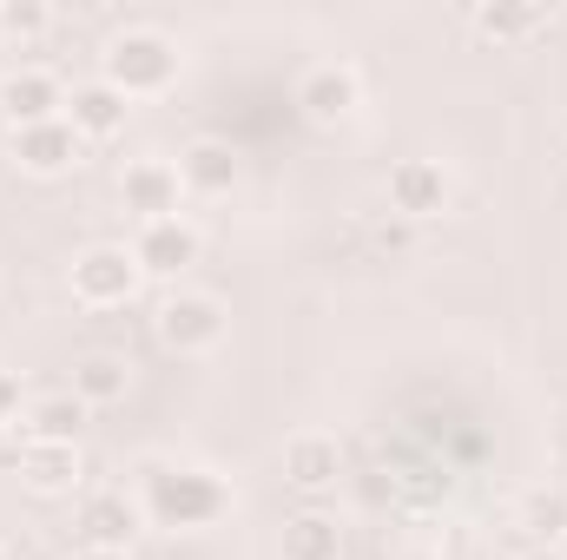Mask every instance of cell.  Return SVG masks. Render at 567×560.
<instances>
[{"mask_svg":"<svg viewBox=\"0 0 567 560\" xmlns=\"http://www.w3.org/2000/svg\"><path fill=\"white\" fill-rule=\"evenodd\" d=\"M140 508L152 528L172 535H205L231 515V481L212 468H178V462H145L140 475Z\"/></svg>","mask_w":567,"mask_h":560,"instance_id":"obj_1","label":"cell"},{"mask_svg":"<svg viewBox=\"0 0 567 560\" xmlns=\"http://www.w3.org/2000/svg\"><path fill=\"white\" fill-rule=\"evenodd\" d=\"M178 73H185V53H178V40L172 33H158V27H126V33H113L106 40V53H100V80L120 93V100H165L172 86H178Z\"/></svg>","mask_w":567,"mask_h":560,"instance_id":"obj_2","label":"cell"},{"mask_svg":"<svg viewBox=\"0 0 567 560\" xmlns=\"http://www.w3.org/2000/svg\"><path fill=\"white\" fill-rule=\"evenodd\" d=\"M152 330L172 356H212L231 330V310L212 297V290H172L158 310H152Z\"/></svg>","mask_w":567,"mask_h":560,"instance_id":"obj_3","label":"cell"},{"mask_svg":"<svg viewBox=\"0 0 567 560\" xmlns=\"http://www.w3.org/2000/svg\"><path fill=\"white\" fill-rule=\"evenodd\" d=\"M140 283L145 278H140V265H133L126 245H86L73 258V271H66V290H73L80 310H126L140 297Z\"/></svg>","mask_w":567,"mask_h":560,"instance_id":"obj_4","label":"cell"},{"mask_svg":"<svg viewBox=\"0 0 567 560\" xmlns=\"http://www.w3.org/2000/svg\"><path fill=\"white\" fill-rule=\"evenodd\" d=\"M357 106H363V73L350 66V60H317L303 80H297V113L310 120V126H343V120H357Z\"/></svg>","mask_w":567,"mask_h":560,"instance_id":"obj_5","label":"cell"},{"mask_svg":"<svg viewBox=\"0 0 567 560\" xmlns=\"http://www.w3.org/2000/svg\"><path fill=\"white\" fill-rule=\"evenodd\" d=\"M73 528H80L86 548H100V554H126V548L145 535V508L126 495V488H93V495L73 508Z\"/></svg>","mask_w":567,"mask_h":560,"instance_id":"obj_6","label":"cell"},{"mask_svg":"<svg viewBox=\"0 0 567 560\" xmlns=\"http://www.w3.org/2000/svg\"><path fill=\"white\" fill-rule=\"evenodd\" d=\"M133 265H140V278H158V283H178L192 265H198V251H205V238L185 225V218H152L133 231Z\"/></svg>","mask_w":567,"mask_h":560,"instance_id":"obj_7","label":"cell"},{"mask_svg":"<svg viewBox=\"0 0 567 560\" xmlns=\"http://www.w3.org/2000/svg\"><path fill=\"white\" fill-rule=\"evenodd\" d=\"M383 198H390V218H403V225L442 218L449 211V172L435 158H396L383 178Z\"/></svg>","mask_w":567,"mask_h":560,"instance_id":"obj_8","label":"cell"},{"mask_svg":"<svg viewBox=\"0 0 567 560\" xmlns=\"http://www.w3.org/2000/svg\"><path fill=\"white\" fill-rule=\"evenodd\" d=\"M7 158H13L27 178H66V172L86 158V139H80L66 120H47V126H20V133H7Z\"/></svg>","mask_w":567,"mask_h":560,"instance_id":"obj_9","label":"cell"},{"mask_svg":"<svg viewBox=\"0 0 567 560\" xmlns=\"http://www.w3.org/2000/svg\"><path fill=\"white\" fill-rule=\"evenodd\" d=\"M60 113H66L60 73H47V66H13V73L0 80V120H7V133L47 126V120H60Z\"/></svg>","mask_w":567,"mask_h":560,"instance_id":"obj_10","label":"cell"},{"mask_svg":"<svg viewBox=\"0 0 567 560\" xmlns=\"http://www.w3.org/2000/svg\"><path fill=\"white\" fill-rule=\"evenodd\" d=\"M178 198H185V185H178V165L172 158H133L126 172H120V205L152 225V218H178Z\"/></svg>","mask_w":567,"mask_h":560,"instance_id":"obj_11","label":"cell"},{"mask_svg":"<svg viewBox=\"0 0 567 560\" xmlns=\"http://www.w3.org/2000/svg\"><path fill=\"white\" fill-rule=\"evenodd\" d=\"M60 120H66L86 145H106V139H120V133H126L133 100H120L106 80H80V86L66 93V113H60Z\"/></svg>","mask_w":567,"mask_h":560,"instance_id":"obj_12","label":"cell"},{"mask_svg":"<svg viewBox=\"0 0 567 560\" xmlns=\"http://www.w3.org/2000/svg\"><path fill=\"white\" fill-rule=\"evenodd\" d=\"M337 475H343V448H337V435L303 428V435L284 442V481H290L297 495H323V488H337Z\"/></svg>","mask_w":567,"mask_h":560,"instance_id":"obj_13","label":"cell"},{"mask_svg":"<svg viewBox=\"0 0 567 560\" xmlns=\"http://www.w3.org/2000/svg\"><path fill=\"white\" fill-rule=\"evenodd\" d=\"M238 178H245V165H238V152L225 139H192L178 152V185L192 198H231Z\"/></svg>","mask_w":567,"mask_h":560,"instance_id":"obj_14","label":"cell"},{"mask_svg":"<svg viewBox=\"0 0 567 560\" xmlns=\"http://www.w3.org/2000/svg\"><path fill=\"white\" fill-rule=\"evenodd\" d=\"M86 475L80 442H20V481L33 495H73Z\"/></svg>","mask_w":567,"mask_h":560,"instance_id":"obj_15","label":"cell"},{"mask_svg":"<svg viewBox=\"0 0 567 560\" xmlns=\"http://www.w3.org/2000/svg\"><path fill=\"white\" fill-rule=\"evenodd\" d=\"M126 390H133V363L113 356V350L80 356L73 363V383H66V396H80L86 409H113V403H126Z\"/></svg>","mask_w":567,"mask_h":560,"instance_id":"obj_16","label":"cell"},{"mask_svg":"<svg viewBox=\"0 0 567 560\" xmlns=\"http://www.w3.org/2000/svg\"><path fill=\"white\" fill-rule=\"evenodd\" d=\"M284 560H343V528L323 508H303L284 521Z\"/></svg>","mask_w":567,"mask_h":560,"instance_id":"obj_17","label":"cell"},{"mask_svg":"<svg viewBox=\"0 0 567 560\" xmlns=\"http://www.w3.org/2000/svg\"><path fill=\"white\" fill-rule=\"evenodd\" d=\"M86 403L80 396H40L27 422H20V442H80V428H86Z\"/></svg>","mask_w":567,"mask_h":560,"instance_id":"obj_18","label":"cell"},{"mask_svg":"<svg viewBox=\"0 0 567 560\" xmlns=\"http://www.w3.org/2000/svg\"><path fill=\"white\" fill-rule=\"evenodd\" d=\"M548 27V7H522V0H495V7H475V33L495 40V46H522Z\"/></svg>","mask_w":567,"mask_h":560,"instance_id":"obj_19","label":"cell"},{"mask_svg":"<svg viewBox=\"0 0 567 560\" xmlns=\"http://www.w3.org/2000/svg\"><path fill=\"white\" fill-rule=\"evenodd\" d=\"M522 535H528L535 548H555L567 535V488L561 481H542V488L522 495Z\"/></svg>","mask_w":567,"mask_h":560,"instance_id":"obj_20","label":"cell"},{"mask_svg":"<svg viewBox=\"0 0 567 560\" xmlns=\"http://www.w3.org/2000/svg\"><path fill=\"white\" fill-rule=\"evenodd\" d=\"M53 27V7L47 0H7L0 7V33H13V40H40Z\"/></svg>","mask_w":567,"mask_h":560,"instance_id":"obj_21","label":"cell"},{"mask_svg":"<svg viewBox=\"0 0 567 560\" xmlns=\"http://www.w3.org/2000/svg\"><path fill=\"white\" fill-rule=\"evenodd\" d=\"M370 245H377L383 258H403V251H410V225H403V218H383V225L370 231Z\"/></svg>","mask_w":567,"mask_h":560,"instance_id":"obj_22","label":"cell"},{"mask_svg":"<svg viewBox=\"0 0 567 560\" xmlns=\"http://www.w3.org/2000/svg\"><path fill=\"white\" fill-rule=\"evenodd\" d=\"M0 428H20V376L0 370Z\"/></svg>","mask_w":567,"mask_h":560,"instance_id":"obj_23","label":"cell"},{"mask_svg":"<svg viewBox=\"0 0 567 560\" xmlns=\"http://www.w3.org/2000/svg\"><path fill=\"white\" fill-rule=\"evenodd\" d=\"M73 560H133V554H100V548H80Z\"/></svg>","mask_w":567,"mask_h":560,"instance_id":"obj_24","label":"cell"},{"mask_svg":"<svg viewBox=\"0 0 567 560\" xmlns=\"http://www.w3.org/2000/svg\"><path fill=\"white\" fill-rule=\"evenodd\" d=\"M522 560H561V554H555V548H528Z\"/></svg>","mask_w":567,"mask_h":560,"instance_id":"obj_25","label":"cell"},{"mask_svg":"<svg viewBox=\"0 0 567 560\" xmlns=\"http://www.w3.org/2000/svg\"><path fill=\"white\" fill-rule=\"evenodd\" d=\"M0 448H7V428H0Z\"/></svg>","mask_w":567,"mask_h":560,"instance_id":"obj_26","label":"cell"},{"mask_svg":"<svg viewBox=\"0 0 567 560\" xmlns=\"http://www.w3.org/2000/svg\"><path fill=\"white\" fill-rule=\"evenodd\" d=\"M0 560H7V548H0Z\"/></svg>","mask_w":567,"mask_h":560,"instance_id":"obj_27","label":"cell"}]
</instances>
